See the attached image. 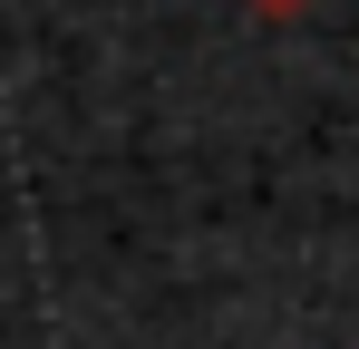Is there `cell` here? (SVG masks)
I'll use <instances>...</instances> for the list:
<instances>
[{
  "label": "cell",
  "instance_id": "1",
  "mask_svg": "<svg viewBox=\"0 0 359 349\" xmlns=\"http://www.w3.org/2000/svg\"><path fill=\"white\" fill-rule=\"evenodd\" d=\"M243 10H252V20H301L311 0H243Z\"/></svg>",
  "mask_w": 359,
  "mask_h": 349
}]
</instances>
